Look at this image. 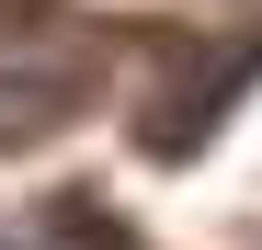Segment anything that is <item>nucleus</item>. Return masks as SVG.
<instances>
[{"mask_svg": "<svg viewBox=\"0 0 262 250\" xmlns=\"http://www.w3.org/2000/svg\"><path fill=\"white\" fill-rule=\"evenodd\" d=\"M92 103H103V80H92V68H57V57L0 68V159H12V148H46L57 125H80Z\"/></svg>", "mask_w": 262, "mask_h": 250, "instance_id": "nucleus-1", "label": "nucleus"}]
</instances>
